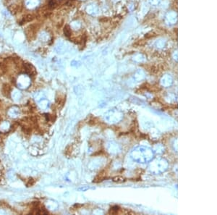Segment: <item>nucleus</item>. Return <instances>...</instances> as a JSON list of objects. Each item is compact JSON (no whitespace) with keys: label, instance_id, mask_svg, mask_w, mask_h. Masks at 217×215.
Masks as SVG:
<instances>
[{"label":"nucleus","instance_id":"nucleus-1","mask_svg":"<svg viewBox=\"0 0 217 215\" xmlns=\"http://www.w3.org/2000/svg\"><path fill=\"white\" fill-rule=\"evenodd\" d=\"M22 69L26 74L29 75L30 76H35L36 74V71L35 67L30 63H23L22 65Z\"/></svg>","mask_w":217,"mask_h":215},{"label":"nucleus","instance_id":"nucleus-2","mask_svg":"<svg viewBox=\"0 0 217 215\" xmlns=\"http://www.w3.org/2000/svg\"><path fill=\"white\" fill-rule=\"evenodd\" d=\"M37 27H36V25H31L29 27L27 28L26 30V36L29 40L34 39L36 36V33H37Z\"/></svg>","mask_w":217,"mask_h":215},{"label":"nucleus","instance_id":"nucleus-3","mask_svg":"<svg viewBox=\"0 0 217 215\" xmlns=\"http://www.w3.org/2000/svg\"><path fill=\"white\" fill-rule=\"evenodd\" d=\"M35 19V15L33 14H27L22 18V20H20V25H23V24L27 23V22H31Z\"/></svg>","mask_w":217,"mask_h":215},{"label":"nucleus","instance_id":"nucleus-4","mask_svg":"<svg viewBox=\"0 0 217 215\" xmlns=\"http://www.w3.org/2000/svg\"><path fill=\"white\" fill-rule=\"evenodd\" d=\"M9 10H10V13H11L12 14H13V15H15V14L18 13V12L21 10V6L18 5H12L9 7Z\"/></svg>","mask_w":217,"mask_h":215},{"label":"nucleus","instance_id":"nucleus-5","mask_svg":"<svg viewBox=\"0 0 217 215\" xmlns=\"http://www.w3.org/2000/svg\"><path fill=\"white\" fill-rule=\"evenodd\" d=\"M10 91H11V89H10V86L9 85L5 84L4 85L3 89H2V91H3V94L5 96V97H9L10 94Z\"/></svg>","mask_w":217,"mask_h":215},{"label":"nucleus","instance_id":"nucleus-6","mask_svg":"<svg viewBox=\"0 0 217 215\" xmlns=\"http://www.w3.org/2000/svg\"><path fill=\"white\" fill-rule=\"evenodd\" d=\"M64 33L65 36H67V37H69V36H71V30L69 26H65V27L64 28Z\"/></svg>","mask_w":217,"mask_h":215},{"label":"nucleus","instance_id":"nucleus-7","mask_svg":"<svg viewBox=\"0 0 217 215\" xmlns=\"http://www.w3.org/2000/svg\"><path fill=\"white\" fill-rule=\"evenodd\" d=\"M113 181L114 182H117V183H122V182L124 181V178L121 177H116L113 178Z\"/></svg>","mask_w":217,"mask_h":215}]
</instances>
